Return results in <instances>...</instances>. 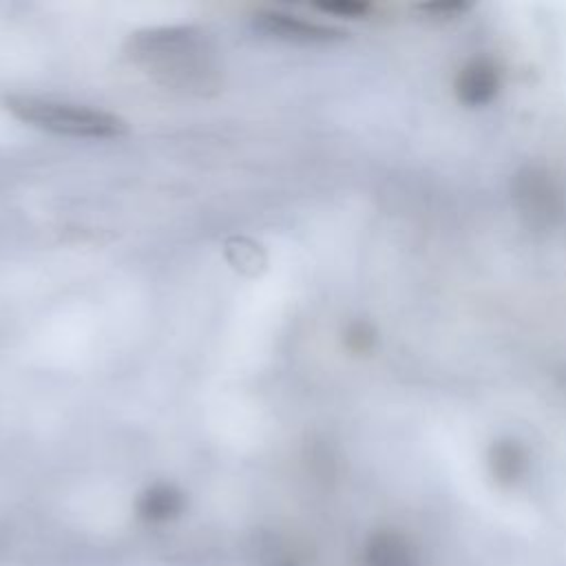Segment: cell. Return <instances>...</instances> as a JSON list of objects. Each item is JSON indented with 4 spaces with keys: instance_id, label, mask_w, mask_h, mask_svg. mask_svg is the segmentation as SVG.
Masks as SVG:
<instances>
[{
    "instance_id": "cell-2",
    "label": "cell",
    "mask_w": 566,
    "mask_h": 566,
    "mask_svg": "<svg viewBox=\"0 0 566 566\" xmlns=\"http://www.w3.org/2000/svg\"><path fill=\"white\" fill-rule=\"evenodd\" d=\"M4 104L7 111L20 122L55 135L84 139H117L128 133V124L119 115L84 104L57 102L33 95H11Z\"/></svg>"
},
{
    "instance_id": "cell-1",
    "label": "cell",
    "mask_w": 566,
    "mask_h": 566,
    "mask_svg": "<svg viewBox=\"0 0 566 566\" xmlns=\"http://www.w3.org/2000/svg\"><path fill=\"white\" fill-rule=\"evenodd\" d=\"M130 57L159 84L206 95L221 84V69L212 40L195 27H155L130 35Z\"/></svg>"
},
{
    "instance_id": "cell-3",
    "label": "cell",
    "mask_w": 566,
    "mask_h": 566,
    "mask_svg": "<svg viewBox=\"0 0 566 566\" xmlns=\"http://www.w3.org/2000/svg\"><path fill=\"white\" fill-rule=\"evenodd\" d=\"M252 24L259 33L294 44H329L347 38V31L281 9L256 11Z\"/></svg>"
}]
</instances>
